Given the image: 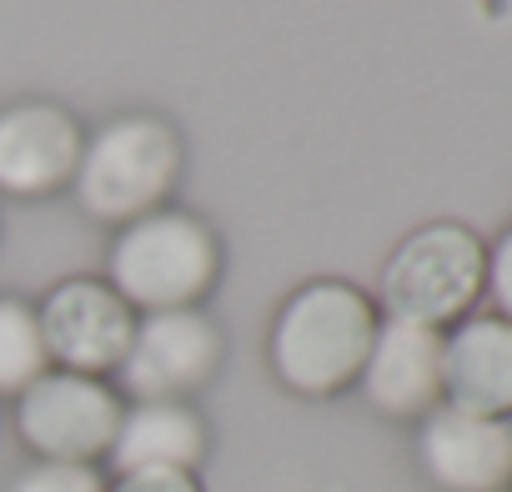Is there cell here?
Masks as SVG:
<instances>
[{"label": "cell", "instance_id": "obj_1", "mask_svg": "<svg viewBox=\"0 0 512 492\" xmlns=\"http://www.w3.org/2000/svg\"><path fill=\"white\" fill-rule=\"evenodd\" d=\"M377 322V302L352 282H307L272 322V372L302 397H332L362 377Z\"/></svg>", "mask_w": 512, "mask_h": 492}, {"label": "cell", "instance_id": "obj_2", "mask_svg": "<svg viewBox=\"0 0 512 492\" xmlns=\"http://www.w3.org/2000/svg\"><path fill=\"white\" fill-rule=\"evenodd\" d=\"M106 272H111V292L131 312H176V307H196L211 292L221 272V246L206 221L161 206L116 226Z\"/></svg>", "mask_w": 512, "mask_h": 492}, {"label": "cell", "instance_id": "obj_3", "mask_svg": "<svg viewBox=\"0 0 512 492\" xmlns=\"http://www.w3.org/2000/svg\"><path fill=\"white\" fill-rule=\"evenodd\" d=\"M487 292V241L462 221H427L382 262L377 302L397 322L457 327Z\"/></svg>", "mask_w": 512, "mask_h": 492}, {"label": "cell", "instance_id": "obj_4", "mask_svg": "<svg viewBox=\"0 0 512 492\" xmlns=\"http://www.w3.org/2000/svg\"><path fill=\"white\" fill-rule=\"evenodd\" d=\"M181 176V136L161 116H116L86 136L76 166V201L86 216L126 226L146 211H161Z\"/></svg>", "mask_w": 512, "mask_h": 492}, {"label": "cell", "instance_id": "obj_5", "mask_svg": "<svg viewBox=\"0 0 512 492\" xmlns=\"http://www.w3.org/2000/svg\"><path fill=\"white\" fill-rule=\"evenodd\" d=\"M121 397L101 377L41 372L16 397V432L41 462H96L111 452L121 427Z\"/></svg>", "mask_w": 512, "mask_h": 492}, {"label": "cell", "instance_id": "obj_6", "mask_svg": "<svg viewBox=\"0 0 512 492\" xmlns=\"http://www.w3.org/2000/svg\"><path fill=\"white\" fill-rule=\"evenodd\" d=\"M221 367V332L201 307L146 312L121 357V387L136 402H181Z\"/></svg>", "mask_w": 512, "mask_h": 492}, {"label": "cell", "instance_id": "obj_7", "mask_svg": "<svg viewBox=\"0 0 512 492\" xmlns=\"http://www.w3.org/2000/svg\"><path fill=\"white\" fill-rule=\"evenodd\" d=\"M36 322H41L46 357L61 372H81V377L116 372L136 332V312L111 292V282L96 277H71L51 287L46 302L36 307Z\"/></svg>", "mask_w": 512, "mask_h": 492}, {"label": "cell", "instance_id": "obj_8", "mask_svg": "<svg viewBox=\"0 0 512 492\" xmlns=\"http://www.w3.org/2000/svg\"><path fill=\"white\" fill-rule=\"evenodd\" d=\"M81 151V121L51 101H16L0 111V191L6 196H56L76 181Z\"/></svg>", "mask_w": 512, "mask_h": 492}, {"label": "cell", "instance_id": "obj_9", "mask_svg": "<svg viewBox=\"0 0 512 492\" xmlns=\"http://www.w3.org/2000/svg\"><path fill=\"white\" fill-rule=\"evenodd\" d=\"M422 472L442 492H507L512 487V427L462 407H432L417 432Z\"/></svg>", "mask_w": 512, "mask_h": 492}, {"label": "cell", "instance_id": "obj_10", "mask_svg": "<svg viewBox=\"0 0 512 492\" xmlns=\"http://www.w3.org/2000/svg\"><path fill=\"white\" fill-rule=\"evenodd\" d=\"M357 382L377 412L427 417L432 407H442V332L382 317Z\"/></svg>", "mask_w": 512, "mask_h": 492}, {"label": "cell", "instance_id": "obj_11", "mask_svg": "<svg viewBox=\"0 0 512 492\" xmlns=\"http://www.w3.org/2000/svg\"><path fill=\"white\" fill-rule=\"evenodd\" d=\"M442 402L477 417H512V322L492 312L442 332Z\"/></svg>", "mask_w": 512, "mask_h": 492}, {"label": "cell", "instance_id": "obj_12", "mask_svg": "<svg viewBox=\"0 0 512 492\" xmlns=\"http://www.w3.org/2000/svg\"><path fill=\"white\" fill-rule=\"evenodd\" d=\"M201 452H206V427L186 402H136L121 412V427L106 457L116 462V477H121V472H146V467L191 472Z\"/></svg>", "mask_w": 512, "mask_h": 492}, {"label": "cell", "instance_id": "obj_13", "mask_svg": "<svg viewBox=\"0 0 512 492\" xmlns=\"http://www.w3.org/2000/svg\"><path fill=\"white\" fill-rule=\"evenodd\" d=\"M51 367L36 307L21 297H0V397H21Z\"/></svg>", "mask_w": 512, "mask_h": 492}, {"label": "cell", "instance_id": "obj_14", "mask_svg": "<svg viewBox=\"0 0 512 492\" xmlns=\"http://www.w3.org/2000/svg\"><path fill=\"white\" fill-rule=\"evenodd\" d=\"M11 492H106V482L86 462H36L16 477Z\"/></svg>", "mask_w": 512, "mask_h": 492}, {"label": "cell", "instance_id": "obj_15", "mask_svg": "<svg viewBox=\"0 0 512 492\" xmlns=\"http://www.w3.org/2000/svg\"><path fill=\"white\" fill-rule=\"evenodd\" d=\"M487 297L502 322H512V226L487 246Z\"/></svg>", "mask_w": 512, "mask_h": 492}, {"label": "cell", "instance_id": "obj_16", "mask_svg": "<svg viewBox=\"0 0 512 492\" xmlns=\"http://www.w3.org/2000/svg\"><path fill=\"white\" fill-rule=\"evenodd\" d=\"M106 492H201L196 472H176V467H146V472H121L116 487Z\"/></svg>", "mask_w": 512, "mask_h": 492}]
</instances>
